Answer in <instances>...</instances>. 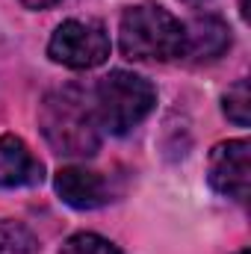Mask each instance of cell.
Returning <instances> with one entry per match:
<instances>
[{
    "mask_svg": "<svg viewBox=\"0 0 251 254\" xmlns=\"http://www.w3.org/2000/svg\"><path fill=\"white\" fill-rule=\"evenodd\" d=\"M249 175H251V145L249 139H228L210 151L207 181L210 187L234 201L249 198Z\"/></svg>",
    "mask_w": 251,
    "mask_h": 254,
    "instance_id": "5",
    "label": "cell"
},
{
    "mask_svg": "<svg viewBox=\"0 0 251 254\" xmlns=\"http://www.w3.org/2000/svg\"><path fill=\"white\" fill-rule=\"evenodd\" d=\"M27 9H51V6H57L60 0H21Z\"/></svg>",
    "mask_w": 251,
    "mask_h": 254,
    "instance_id": "12",
    "label": "cell"
},
{
    "mask_svg": "<svg viewBox=\"0 0 251 254\" xmlns=\"http://www.w3.org/2000/svg\"><path fill=\"white\" fill-rule=\"evenodd\" d=\"M92 98H95V113H98L101 127L116 136H125L136 125H142L157 104L154 86L145 77L133 71H122V68L110 71L95 86Z\"/></svg>",
    "mask_w": 251,
    "mask_h": 254,
    "instance_id": "3",
    "label": "cell"
},
{
    "mask_svg": "<svg viewBox=\"0 0 251 254\" xmlns=\"http://www.w3.org/2000/svg\"><path fill=\"white\" fill-rule=\"evenodd\" d=\"M184 3H189V6H198V3H207V0H184Z\"/></svg>",
    "mask_w": 251,
    "mask_h": 254,
    "instance_id": "13",
    "label": "cell"
},
{
    "mask_svg": "<svg viewBox=\"0 0 251 254\" xmlns=\"http://www.w3.org/2000/svg\"><path fill=\"white\" fill-rule=\"evenodd\" d=\"M48 57L65 68H74V71L98 68L110 57V36L98 21L71 18L54 30V36L48 42Z\"/></svg>",
    "mask_w": 251,
    "mask_h": 254,
    "instance_id": "4",
    "label": "cell"
},
{
    "mask_svg": "<svg viewBox=\"0 0 251 254\" xmlns=\"http://www.w3.org/2000/svg\"><path fill=\"white\" fill-rule=\"evenodd\" d=\"M184 33H187L184 57H192V60H216L231 45V30L225 27V21L213 15L192 18L189 24H184Z\"/></svg>",
    "mask_w": 251,
    "mask_h": 254,
    "instance_id": "8",
    "label": "cell"
},
{
    "mask_svg": "<svg viewBox=\"0 0 251 254\" xmlns=\"http://www.w3.org/2000/svg\"><path fill=\"white\" fill-rule=\"evenodd\" d=\"M54 190L63 198V204L74 207V210H95L110 201V187H107L104 175H98L92 169H80V166L60 169Z\"/></svg>",
    "mask_w": 251,
    "mask_h": 254,
    "instance_id": "6",
    "label": "cell"
},
{
    "mask_svg": "<svg viewBox=\"0 0 251 254\" xmlns=\"http://www.w3.org/2000/svg\"><path fill=\"white\" fill-rule=\"evenodd\" d=\"M60 254H122V252H119L110 240H104L101 234H89V231H83V234L68 237Z\"/></svg>",
    "mask_w": 251,
    "mask_h": 254,
    "instance_id": "11",
    "label": "cell"
},
{
    "mask_svg": "<svg viewBox=\"0 0 251 254\" xmlns=\"http://www.w3.org/2000/svg\"><path fill=\"white\" fill-rule=\"evenodd\" d=\"M42 184V163L30 154L27 142L18 136H0V187L21 190Z\"/></svg>",
    "mask_w": 251,
    "mask_h": 254,
    "instance_id": "7",
    "label": "cell"
},
{
    "mask_svg": "<svg viewBox=\"0 0 251 254\" xmlns=\"http://www.w3.org/2000/svg\"><path fill=\"white\" fill-rule=\"evenodd\" d=\"M225 116L240 127L251 125V95H249V80H237L228 95H225Z\"/></svg>",
    "mask_w": 251,
    "mask_h": 254,
    "instance_id": "10",
    "label": "cell"
},
{
    "mask_svg": "<svg viewBox=\"0 0 251 254\" xmlns=\"http://www.w3.org/2000/svg\"><path fill=\"white\" fill-rule=\"evenodd\" d=\"M39 127L48 145L63 157H92L101 148L95 98L80 86H63L42 101Z\"/></svg>",
    "mask_w": 251,
    "mask_h": 254,
    "instance_id": "1",
    "label": "cell"
},
{
    "mask_svg": "<svg viewBox=\"0 0 251 254\" xmlns=\"http://www.w3.org/2000/svg\"><path fill=\"white\" fill-rule=\"evenodd\" d=\"M119 48L127 60L169 63V60L184 57L187 33H184V24L169 9H163L157 3H139L122 15Z\"/></svg>",
    "mask_w": 251,
    "mask_h": 254,
    "instance_id": "2",
    "label": "cell"
},
{
    "mask_svg": "<svg viewBox=\"0 0 251 254\" xmlns=\"http://www.w3.org/2000/svg\"><path fill=\"white\" fill-rule=\"evenodd\" d=\"M237 254H249V249H243V252H237Z\"/></svg>",
    "mask_w": 251,
    "mask_h": 254,
    "instance_id": "14",
    "label": "cell"
},
{
    "mask_svg": "<svg viewBox=\"0 0 251 254\" xmlns=\"http://www.w3.org/2000/svg\"><path fill=\"white\" fill-rule=\"evenodd\" d=\"M36 252V237L30 234V228H24L21 222L3 219L0 222V254H33Z\"/></svg>",
    "mask_w": 251,
    "mask_h": 254,
    "instance_id": "9",
    "label": "cell"
}]
</instances>
